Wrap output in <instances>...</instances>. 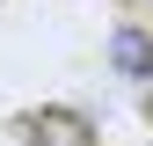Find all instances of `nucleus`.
I'll return each instance as SVG.
<instances>
[{
	"label": "nucleus",
	"mask_w": 153,
	"mask_h": 146,
	"mask_svg": "<svg viewBox=\"0 0 153 146\" xmlns=\"http://www.w3.org/2000/svg\"><path fill=\"white\" fill-rule=\"evenodd\" d=\"M22 139H36V146H95L88 139V117H73V110H29Z\"/></svg>",
	"instance_id": "obj_1"
},
{
	"label": "nucleus",
	"mask_w": 153,
	"mask_h": 146,
	"mask_svg": "<svg viewBox=\"0 0 153 146\" xmlns=\"http://www.w3.org/2000/svg\"><path fill=\"white\" fill-rule=\"evenodd\" d=\"M109 59H117L124 80H153V36L146 29H117L109 36Z\"/></svg>",
	"instance_id": "obj_2"
},
{
	"label": "nucleus",
	"mask_w": 153,
	"mask_h": 146,
	"mask_svg": "<svg viewBox=\"0 0 153 146\" xmlns=\"http://www.w3.org/2000/svg\"><path fill=\"white\" fill-rule=\"evenodd\" d=\"M146 88H153V80H146ZM146 102H153V95H146Z\"/></svg>",
	"instance_id": "obj_3"
}]
</instances>
